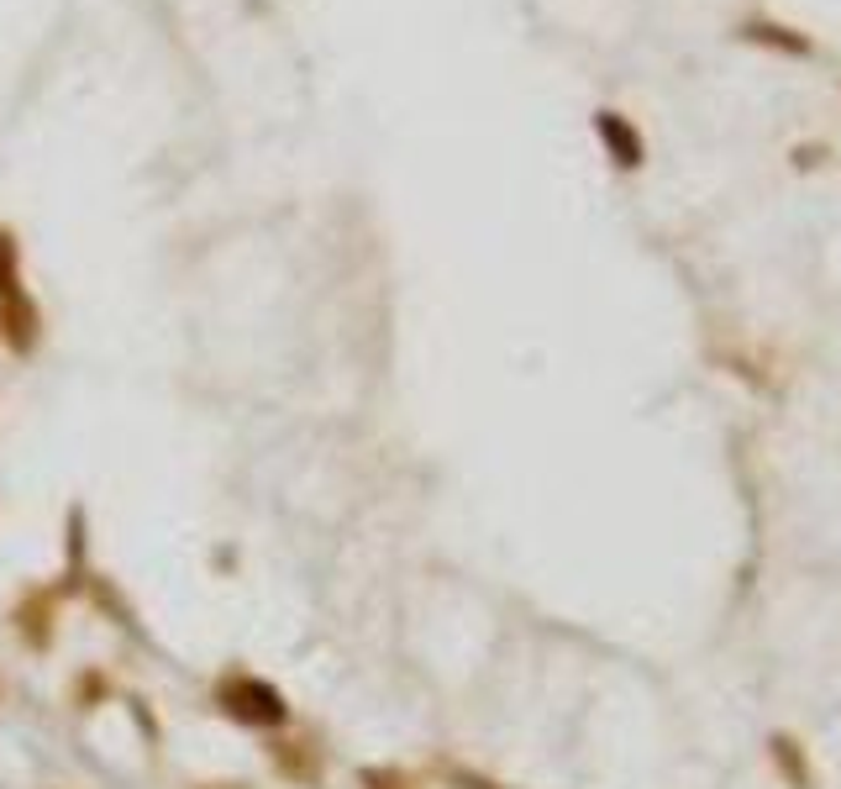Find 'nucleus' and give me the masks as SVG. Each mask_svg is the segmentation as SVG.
<instances>
[{
    "label": "nucleus",
    "mask_w": 841,
    "mask_h": 789,
    "mask_svg": "<svg viewBox=\"0 0 841 789\" xmlns=\"http://www.w3.org/2000/svg\"><path fill=\"white\" fill-rule=\"evenodd\" d=\"M595 132H600V143H605V153H610L615 169H642L647 143H642V132L631 126V117H621V111H600V117H595Z\"/></svg>",
    "instance_id": "f257e3e1"
},
{
    "label": "nucleus",
    "mask_w": 841,
    "mask_h": 789,
    "mask_svg": "<svg viewBox=\"0 0 841 789\" xmlns=\"http://www.w3.org/2000/svg\"><path fill=\"white\" fill-rule=\"evenodd\" d=\"M768 758H773V768L783 774V785H789V789H820V779H815V763H810V753H805V742H800V737L773 731V737H768Z\"/></svg>",
    "instance_id": "f03ea898"
},
{
    "label": "nucleus",
    "mask_w": 841,
    "mask_h": 789,
    "mask_svg": "<svg viewBox=\"0 0 841 789\" xmlns=\"http://www.w3.org/2000/svg\"><path fill=\"white\" fill-rule=\"evenodd\" d=\"M742 37H747V43H763V48H779L789 59H805V53H810V37H805V32L763 22V16H757V22H742Z\"/></svg>",
    "instance_id": "7ed1b4c3"
}]
</instances>
